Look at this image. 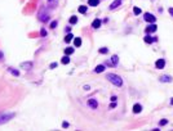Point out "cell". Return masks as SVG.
I'll return each instance as SVG.
<instances>
[{
  "mask_svg": "<svg viewBox=\"0 0 173 131\" xmlns=\"http://www.w3.org/2000/svg\"><path fill=\"white\" fill-rule=\"evenodd\" d=\"M19 67L25 68V69H31L32 68V62H25V63H21Z\"/></svg>",
  "mask_w": 173,
  "mask_h": 131,
  "instance_id": "8",
  "label": "cell"
},
{
  "mask_svg": "<svg viewBox=\"0 0 173 131\" xmlns=\"http://www.w3.org/2000/svg\"><path fill=\"white\" fill-rule=\"evenodd\" d=\"M48 3H49V5H52V8H53L57 4V0H48Z\"/></svg>",
  "mask_w": 173,
  "mask_h": 131,
  "instance_id": "26",
  "label": "cell"
},
{
  "mask_svg": "<svg viewBox=\"0 0 173 131\" xmlns=\"http://www.w3.org/2000/svg\"><path fill=\"white\" fill-rule=\"evenodd\" d=\"M100 53H101V54H107V53H109V49H107V48H101V49H100Z\"/></svg>",
  "mask_w": 173,
  "mask_h": 131,
  "instance_id": "25",
  "label": "cell"
},
{
  "mask_svg": "<svg viewBox=\"0 0 173 131\" xmlns=\"http://www.w3.org/2000/svg\"><path fill=\"white\" fill-rule=\"evenodd\" d=\"M167 123H168V121H167V120H160L159 125H160V126H165V125H167Z\"/></svg>",
  "mask_w": 173,
  "mask_h": 131,
  "instance_id": "28",
  "label": "cell"
},
{
  "mask_svg": "<svg viewBox=\"0 0 173 131\" xmlns=\"http://www.w3.org/2000/svg\"><path fill=\"white\" fill-rule=\"evenodd\" d=\"M88 4L89 6H97L100 4V0H88Z\"/></svg>",
  "mask_w": 173,
  "mask_h": 131,
  "instance_id": "15",
  "label": "cell"
},
{
  "mask_svg": "<svg viewBox=\"0 0 173 131\" xmlns=\"http://www.w3.org/2000/svg\"><path fill=\"white\" fill-rule=\"evenodd\" d=\"M57 66H58L57 62H53V63H50V66H49V67H50L52 69H54V68H57Z\"/></svg>",
  "mask_w": 173,
  "mask_h": 131,
  "instance_id": "29",
  "label": "cell"
},
{
  "mask_svg": "<svg viewBox=\"0 0 173 131\" xmlns=\"http://www.w3.org/2000/svg\"><path fill=\"white\" fill-rule=\"evenodd\" d=\"M62 127H63V129H67V127H69V122H66V121L62 122Z\"/></svg>",
  "mask_w": 173,
  "mask_h": 131,
  "instance_id": "31",
  "label": "cell"
},
{
  "mask_svg": "<svg viewBox=\"0 0 173 131\" xmlns=\"http://www.w3.org/2000/svg\"><path fill=\"white\" fill-rule=\"evenodd\" d=\"M144 18H145V21H146V22H150V23H154V22L156 21V18L154 17V15H153L151 13H145Z\"/></svg>",
  "mask_w": 173,
  "mask_h": 131,
  "instance_id": "3",
  "label": "cell"
},
{
  "mask_svg": "<svg viewBox=\"0 0 173 131\" xmlns=\"http://www.w3.org/2000/svg\"><path fill=\"white\" fill-rule=\"evenodd\" d=\"M168 12H169V13L173 15V8H169V9H168Z\"/></svg>",
  "mask_w": 173,
  "mask_h": 131,
  "instance_id": "36",
  "label": "cell"
},
{
  "mask_svg": "<svg viewBox=\"0 0 173 131\" xmlns=\"http://www.w3.org/2000/svg\"><path fill=\"white\" fill-rule=\"evenodd\" d=\"M155 31H156V25H154V23H153V25H150V26L146 28V32H147V34H150V32H155Z\"/></svg>",
  "mask_w": 173,
  "mask_h": 131,
  "instance_id": "11",
  "label": "cell"
},
{
  "mask_svg": "<svg viewBox=\"0 0 173 131\" xmlns=\"http://www.w3.org/2000/svg\"><path fill=\"white\" fill-rule=\"evenodd\" d=\"M154 41H156V39H153L151 36H149V35H146V36H145V43L151 44V43H154Z\"/></svg>",
  "mask_w": 173,
  "mask_h": 131,
  "instance_id": "14",
  "label": "cell"
},
{
  "mask_svg": "<svg viewBox=\"0 0 173 131\" xmlns=\"http://www.w3.org/2000/svg\"><path fill=\"white\" fill-rule=\"evenodd\" d=\"M47 34H48V32L45 31V28H41V31H40V35L44 37V36H47Z\"/></svg>",
  "mask_w": 173,
  "mask_h": 131,
  "instance_id": "30",
  "label": "cell"
},
{
  "mask_svg": "<svg viewBox=\"0 0 173 131\" xmlns=\"http://www.w3.org/2000/svg\"><path fill=\"white\" fill-rule=\"evenodd\" d=\"M61 63H62V64H69V63H70V58H69V55H66V54H65V57L61 59Z\"/></svg>",
  "mask_w": 173,
  "mask_h": 131,
  "instance_id": "17",
  "label": "cell"
},
{
  "mask_svg": "<svg viewBox=\"0 0 173 131\" xmlns=\"http://www.w3.org/2000/svg\"><path fill=\"white\" fill-rule=\"evenodd\" d=\"M70 31H71V27H66V32H67V34H69Z\"/></svg>",
  "mask_w": 173,
  "mask_h": 131,
  "instance_id": "35",
  "label": "cell"
},
{
  "mask_svg": "<svg viewBox=\"0 0 173 131\" xmlns=\"http://www.w3.org/2000/svg\"><path fill=\"white\" fill-rule=\"evenodd\" d=\"M91 89V86H88V85H84V90H89Z\"/></svg>",
  "mask_w": 173,
  "mask_h": 131,
  "instance_id": "34",
  "label": "cell"
},
{
  "mask_svg": "<svg viewBox=\"0 0 173 131\" xmlns=\"http://www.w3.org/2000/svg\"><path fill=\"white\" fill-rule=\"evenodd\" d=\"M0 59H3V53L0 51Z\"/></svg>",
  "mask_w": 173,
  "mask_h": 131,
  "instance_id": "37",
  "label": "cell"
},
{
  "mask_svg": "<svg viewBox=\"0 0 173 131\" xmlns=\"http://www.w3.org/2000/svg\"><path fill=\"white\" fill-rule=\"evenodd\" d=\"M87 9H88V6H85V5H80V6H79V13L84 14V13H87Z\"/></svg>",
  "mask_w": 173,
  "mask_h": 131,
  "instance_id": "19",
  "label": "cell"
},
{
  "mask_svg": "<svg viewBox=\"0 0 173 131\" xmlns=\"http://www.w3.org/2000/svg\"><path fill=\"white\" fill-rule=\"evenodd\" d=\"M57 25H58V22H57V21H53V22L50 23V28H56Z\"/></svg>",
  "mask_w": 173,
  "mask_h": 131,
  "instance_id": "27",
  "label": "cell"
},
{
  "mask_svg": "<svg viewBox=\"0 0 173 131\" xmlns=\"http://www.w3.org/2000/svg\"><path fill=\"white\" fill-rule=\"evenodd\" d=\"M39 19L41 21V22H47V21H49V14L48 13H45V14H44L43 12L39 14Z\"/></svg>",
  "mask_w": 173,
  "mask_h": 131,
  "instance_id": "7",
  "label": "cell"
},
{
  "mask_svg": "<svg viewBox=\"0 0 173 131\" xmlns=\"http://www.w3.org/2000/svg\"><path fill=\"white\" fill-rule=\"evenodd\" d=\"M72 37H74V35L69 32V34L66 35V37H65V43H70V41L72 40Z\"/></svg>",
  "mask_w": 173,
  "mask_h": 131,
  "instance_id": "20",
  "label": "cell"
},
{
  "mask_svg": "<svg viewBox=\"0 0 173 131\" xmlns=\"http://www.w3.org/2000/svg\"><path fill=\"white\" fill-rule=\"evenodd\" d=\"M142 111V105L141 104H134L133 105V112L134 113H140Z\"/></svg>",
  "mask_w": 173,
  "mask_h": 131,
  "instance_id": "12",
  "label": "cell"
},
{
  "mask_svg": "<svg viewBox=\"0 0 173 131\" xmlns=\"http://www.w3.org/2000/svg\"><path fill=\"white\" fill-rule=\"evenodd\" d=\"M88 105L92 108V109H97V107H98V103H97V100L94 98H91L88 100Z\"/></svg>",
  "mask_w": 173,
  "mask_h": 131,
  "instance_id": "4",
  "label": "cell"
},
{
  "mask_svg": "<svg viewBox=\"0 0 173 131\" xmlns=\"http://www.w3.org/2000/svg\"><path fill=\"white\" fill-rule=\"evenodd\" d=\"M122 4V0H114V1H112L111 4H110V9L111 10H114V9H116V8Z\"/></svg>",
  "mask_w": 173,
  "mask_h": 131,
  "instance_id": "5",
  "label": "cell"
},
{
  "mask_svg": "<svg viewBox=\"0 0 173 131\" xmlns=\"http://www.w3.org/2000/svg\"><path fill=\"white\" fill-rule=\"evenodd\" d=\"M133 13L136 14V15H138V14H141V9H140L138 6H134L133 8Z\"/></svg>",
  "mask_w": 173,
  "mask_h": 131,
  "instance_id": "24",
  "label": "cell"
},
{
  "mask_svg": "<svg viewBox=\"0 0 173 131\" xmlns=\"http://www.w3.org/2000/svg\"><path fill=\"white\" fill-rule=\"evenodd\" d=\"M118 62H119V57L118 55H112L111 57V63H112V66H116Z\"/></svg>",
  "mask_w": 173,
  "mask_h": 131,
  "instance_id": "18",
  "label": "cell"
},
{
  "mask_svg": "<svg viewBox=\"0 0 173 131\" xmlns=\"http://www.w3.org/2000/svg\"><path fill=\"white\" fill-rule=\"evenodd\" d=\"M74 45L76 46V48H79V46L81 45V39L80 37H75L74 39Z\"/></svg>",
  "mask_w": 173,
  "mask_h": 131,
  "instance_id": "16",
  "label": "cell"
},
{
  "mask_svg": "<svg viewBox=\"0 0 173 131\" xmlns=\"http://www.w3.org/2000/svg\"><path fill=\"white\" fill-rule=\"evenodd\" d=\"M14 116H16L14 113H0V125L6 123L9 120H12Z\"/></svg>",
  "mask_w": 173,
  "mask_h": 131,
  "instance_id": "2",
  "label": "cell"
},
{
  "mask_svg": "<svg viewBox=\"0 0 173 131\" xmlns=\"http://www.w3.org/2000/svg\"><path fill=\"white\" fill-rule=\"evenodd\" d=\"M101 19H98V18H97V19H94L93 22H92V27L93 28H100L101 27Z\"/></svg>",
  "mask_w": 173,
  "mask_h": 131,
  "instance_id": "9",
  "label": "cell"
},
{
  "mask_svg": "<svg viewBox=\"0 0 173 131\" xmlns=\"http://www.w3.org/2000/svg\"><path fill=\"white\" fill-rule=\"evenodd\" d=\"M116 99H118L116 96H111V102H116Z\"/></svg>",
  "mask_w": 173,
  "mask_h": 131,
  "instance_id": "33",
  "label": "cell"
},
{
  "mask_svg": "<svg viewBox=\"0 0 173 131\" xmlns=\"http://www.w3.org/2000/svg\"><path fill=\"white\" fill-rule=\"evenodd\" d=\"M103 71H105V66H102V64L97 66V67L94 68V72H96V73H101V72H103Z\"/></svg>",
  "mask_w": 173,
  "mask_h": 131,
  "instance_id": "13",
  "label": "cell"
},
{
  "mask_svg": "<svg viewBox=\"0 0 173 131\" xmlns=\"http://www.w3.org/2000/svg\"><path fill=\"white\" fill-rule=\"evenodd\" d=\"M171 104H172V105H173V98H172V99H171Z\"/></svg>",
  "mask_w": 173,
  "mask_h": 131,
  "instance_id": "38",
  "label": "cell"
},
{
  "mask_svg": "<svg viewBox=\"0 0 173 131\" xmlns=\"http://www.w3.org/2000/svg\"><path fill=\"white\" fill-rule=\"evenodd\" d=\"M164 66H165V60L164 59H158L156 60V63H155V67L156 68L162 69V68H164Z\"/></svg>",
  "mask_w": 173,
  "mask_h": 131,
  "instance_id": "6",
  "label": "cell"
},
{
  "mask_svg": "<svg viewBox=\"0 0 173 131\" xmlns=\"http://www.w3.org/2000/svg\"><path fill=\"white\" fill-rule=\"evenodd\" d=\"M160 81H162V82H172V77L168 76V75H163V76L160 77Z\"/></svg>",
  "mask_w": 173,
  "mask_h": 131,
  "instance_id": "10",
  "label": "cell"
},
{
  "mask_svg": "<svg viewBox=\"0 0 173 131\" xmlns=\"http://www.w3.org/2000/svg\"><path fill=\"white\" fill-rule=\"evenodd\" d=\"M116 107V104H115V102H112L111 104H110V108H115Z\"/></svg>",
  "mask_w": 173,
  "mask_h": 131,
  "instance_id": "32",
  "label": "cell"
},
{
  "mask_svg": "<svg viewBox=\"0 0 173 131\" xmlns=\"http://www.w3.org/2000/svg\"><path fill=\"white\" fill-rule=\"evenodd\" d=\"M9 72L14 76H19V71H17V69H13V68H9Z\"/></svg>",
  "mask_w": 173,
  "mask_h": 131,
  "instance_id": "23",
  "label": "cell"
},
{
  "mask_svg": "<svg viewBox=\"0 0 173 131\" xmlns=\"http://www.w3.org/2000/svg\"><path fill=\"white\" fill-rule=\"evenodd\" d=\"M106 79H107L111 84H114L115 86H119V87H120V86L123 85V80H122V77L118 76V75H115V73H107Z\"/></svg>",
  "mask_w": 173,
  "mask_h": 131,
  "instance_id": "1",
  "label": "cell"
},
{
  "mask_svg": "<svg viewBox=\"0 0 173 131\" xmlns=\"http://www.w3.org/2000/svg\"><path fill=\"white\" fill-rule=\"evenodd\" d=\"M72 53H74V48H66L65 49V54H66V55H71Z\"/></svg>",
  "mask_w": 173,
  "mask_h": 131,
  "instance_id": "21",
  "label": "cell"
},
{
  "mask_svg": "<svg viewBox=\"0 0 173 131\" xmlns=\"http://www.w3.org/2000/svg\"><path fill=\"white\" fill-rule=\"evenodd\" d=\"M75 23H78V17L76 15H72L70 18V25H75Z\"/></svg>",
  "mask_w": 173,
  "mask_h": 131,
  "instance_id": "22",
  "label": "cell"
}]
</instances>
